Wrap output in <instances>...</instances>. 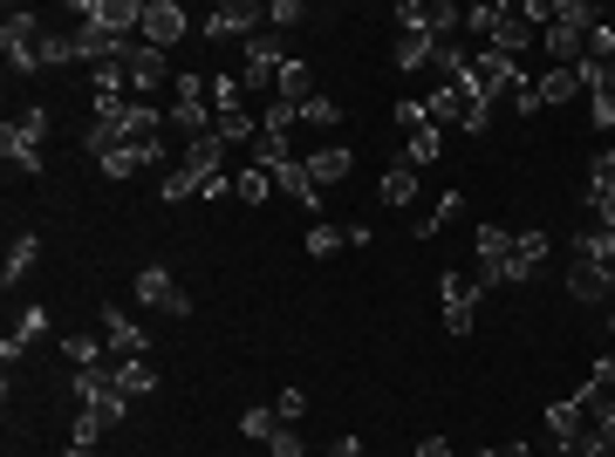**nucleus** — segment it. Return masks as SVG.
I'll return each instance as SVG.
<instances>
[{
  "label": "nucleus",
  "instance_id": "obj_1",
  "mask_svg": "<svg viewBox=\"0 0 615 457\" xmlns=\"http://www.w3.org/2000/svg\"><path fill=\"white\" fill-rule=\"evenodd\" d=\"M595 28H602V14L588 8V0H554V8H547V28H541V49L554 55V69H574Z\"/></svg>",
  "mask_w": 615,
  "mask_h": 457
},
{
  "label": "nucleus",
  "instance_id": "obj_2",
  "mask_svg": "<svg viewBox=\"0 0 615 457\" xmlns=\"http://www.w3.org/2000/svg\"><path fill=\"white\" fill-rule=\"evenodd\" d=\"M41 144H49V103H28V110H21V123H8V131H0V157H8L14 172L41 178V172H49Z\"/></svg>",
  "mask_w": 615,
  "mask_h": 457
},
{
  "label": "nucleus",
  "instance_id": "obj_3",
  "mask_svg": "<svg viewBox=\"0 0 615 457\" xmlns=\"http://www.w3.org/2000/svg\"><path fill=\"white\" fill-rule=\"evenodd\" d=\"M459 90H465V96H479V103L492 110L500 96H520V90H526V75H520V62H513V55H500V49H472V69H465Z\"/></svg>",
  "mask_w": 615,
  "mask_h": 457
},
{
  "label": "nucleus",
  "instance_id": "obj_4",
  "mask_svg": "<svg viewBox=\"0 0 615 457\" xmlns=\"http://www.w3.org/2000/svg\"><path fill=\"white\" fill-rule=\"evenodd\" d=\"M41 34H49V21H41L34 8L0 14V55H8L14 75H41Z\"/></svg>",
  "mask_w": 615,
  "mask_h": 457
},
{
  "label": "nucleus",
  "instance_id": "obj_5",
  "mask_svg": "<svg viewBox=\"0 0 615 457\" xmlns=\"http://www.w3.org/2000/svg\"><path fill=\"white\" fill-rule=\"evenodd\" d=\"M69 21L75 28H103L116 41H137L144 34V0H75Z\"/></svg>",
  "mask_w": 615,
  "mask_h": 457
},
{
  "label": "nucleus",
  "instance_id": "obj_6",
  "mask_svg": "<svg viewBox=\"0 0 615 457\" xmlns=\"http://www.w3.org/2000/svg\"><path fill=\"white\" fill-rule=\"evenodd\" d=\"M164 123L192 144V137H205L213 131V103H205V75H178L172 82V110H164Z\"/></svg>",
  "mask_w": 615,
  "mask_h": 457
},
{
  "label": "nucleus",
  "instance_id": "obj_7",
  "mask_svg": "<svg viewBox=\"0 0 615 457\" xmlns=\"http://www.w3.org/2000/svg\"><path fill=\"white\" fill-rule=\"evenodd\" d=\"M397 28L431 34V41H459V34H465V8H451V0H403V8H397Z\"/></svg>",
  "mask_w": 615,
  "mask_h": 457
},
{
  "label": "nucleus",
  "instance_id": "obj_8",
  "mask_svg": "<svg viewBox=\"0 0 615 457\" xmlns=\"http://www.w3.org/2000/svg\"><path fill=\"white\" fill-rule=\"evenodd\" d=\"M438 294H444V328L451 335H472V321H479V301H485V287L472 273H438Z\"/></svg>",
  "mask_w": 615,
  "mask_h": 457
},
{
  "label": "nucleus",
  "instance_id": "obj_9",
  "mask_svg": "<svg viewBox=\"0 0 615 457\" xmlns=\"http://www.w3.org/2000/svg\"><path fill=\"white\" fill-rule=\"evenodd\" d=\"M472 246H479L472 280L485 287V294H492V287H506V273H513V232H506V226H479V232H472Z\"/></svg>",
  "mask_w": 615,
  "mask_h": 457
},
{
  "label": "nucleus",
  "instance_id": "obj_10",
  "mask_svg": "<svg viewBox=\"0 0 615 457\" xmlns=\"http://www.w3.org/2000/svg\"><path fill=\"white\" fill-rule=\"evenodd\" d=\"M131 294H137L144 308H157V314H172V321H185V314H192V294L178 287V273H172V267H144Z\"/></svg>",
  "mask_w": 615,
  "mask_h": 457
},
{
  "label": "nucleus",
  "instance_id": "obj_11",
  "mask_svg": "<svg viewBox=\"0 0 615 457\" xmlns=\"http://www.w3.org/2000/svg\"><path fill=\"white\" fill-rule=\"evenodd\" d=\"M267 28V8H254V0H219V8L213 14H205V41H233V34H246V41H254Z\"/></svg>",
  "mask_w": 615,
  "mask_h": 457
},
{
  "label": "nucleus",
  "instance_id": "obj_12",
  "mask_svg": "<svg viewBox=\"0 0 615 457\" xmlns=\"http://www.w3.org/2000/svg\"><path fill=\"white\" fill-rule=\"evenodd\" d=\"M185 28H192V14L178 8V0H144V41H151V49L172 55L185 41Z\"/></svg>",
  "mask_w": 615,
  "mask_h": 457
},
{
  "label": "nucleus",
  "instance_id": "obj_13",
  "mask_svg": "<svg viewBox=\"0 0 615 457\" xmlns=\"http://www.w3.org/2000/svg\"><path fill=\"white\" fill-rule=\"evenodd\" d=\"M533 41H541V28H533L520 8H492V34H485V49H500V55H513V62H520Z\"/></svg>",
  "mask_w": 615,
  "mask_h": 457
},
{
  "label": "nucleus",
  "instance_id": "obj_14",
  "mask_svg": "<svg viewBox=\"0 0 615 457\" xmlns=\"http://www.w3.org/2000/svg\"><path fill=\"white\" fill-rule=\"evenodd\" d=\"M588 226L615 232V150H595L588 164Z\"/></svg>",
  "mask_w": 615,
  "mask_h": 457
},
{
  "label": "nucleus",
  "instance_id": "obj_15",
  "mask_svg": "<svg viewBox=\"0 0 615 457\" xmlns=\"http://www.w3.org/2000/svg\"><path fill=\"white\" fill-rule=\"evenodd\" d=\"M103 342H110V362H144L151 355V335L123 308H103Z\"/></svg>",
  "mask_w": 615,
  "mask_h": 457
},
{
  "label": "nucleus",
  "instance_id": "obj_16",
  "mask_svg": "<svg viewBox=\"0 0 615 457\" xmlns=\"http://www.w3.org/2000/svg\"><path fill=\"white\" fill-rule=\"evenodd\" d=\"M547 253H554V232H541V226L513 232V273H506V287H526L533 273L547 267Z\"/></svg>",
  "mask_w": 615,
  "mask_h": 457
},
{
  "label": "nucleus",
  "instance_id": "obj_17",
  "mask_svg": "<svg viewBox=\"0 0 615 457\" xmlns=\"http://www.w3.org/2000/svg\"><path fill=\"white\" fill-rule=\"evenodd\" d=\"M123 82H131V90H157V82H178V75H172V62H164V49L137 41V49L123 55Z\"/></svg>",
  "mask_w": 615,
  "mask_h": 457
},
{
  "label": "nucleus",
  "instance_id": "obj_18",
  "mask_svg": "<svg viewBox=\"0 0 615 457\" xmlns=\"http://www.w3.org/2000/svg\"><path fill=\"white\" fill-rule=\"evenodd\" d=\"M567 294L595 308V301H615V273L608 267H588V260H567Z\"/></svg>",
  "mask_w": 615,
  "mask_h": 457
},
{
  "label": "nucleus",
  "instance_id": "obj_19",
  "mask_svg": "<svg viewBox=\"0 0 615 457\" xmlns=\"http://www.w3.org/2000/svg\"><path fill=\"white\" fill-rule=\"evenodd\" d=\"M185 172L205 185V178H226V137H213V131H205V137H192L185 144Z\"/></svg>",
  "mask_w": 615,
  "mask_h": 457
},
{
  "label": "nucleus",
  "instance_id": "obj_20",
  "mask_svg": "<svg viewBox=\"0 0 615 457\" xmlns=\"http://www.w3.org/2000/svg\"><path fill=\"white\" fill-rule=\"evenodd\" d=\"M274 191H287V198L301 205V212H321V185L308 178V164H301V157H287L280 172H274Z\"/></svg>",
  "mask_w": 615,
  "mask_h": 457
},
{
  "label": "nucleus",
  "instance_id": "obj_21",
  "mask_svg": "<svg viewBox=\"0 0 615 457\" xmlns=\"http://www.w3.org/2000/svg\"><path fill=\"white\" fill-rule=\"evenodd\" d=\"M567 260H588V267H608L615 273V232L608 226H582L567 239Z\"/></svg>",
  "mask_w": 615,
  "mask_h": 457
},
{
  "label": "nucleus",
  "instance_id": "obj_22",
  "mask_svg": "<svg viewBox=\"0 0 615 457\" xmlns=\"http://www.w3.org/2000/svg\"><path fill=\"white\" fill-rule=\"evenodd\" d=\"M315 96V75H308V62H295V55H287L280 62V75H274V103H287V110H295L301 116V103Z\"/></svg>",
  "mask_w": 615,
  "mask_h": 457
},
{
  "label": "nucleus",
  "instance_id": "obj_23",
  "mask_svg": "<svg viewBox=\"0 0 615 457\" xmlns=\"http://www.w3.org/2000/svg\"><path fill=\"white\" fill-rule=\"evenodd\" d=\"M301 164H308V178H315V185H342V178L356 172V157H349V144H321V150H308Z\"/></svg>",
  "mask_w": 615,
  "mask_h": 457
},
{
  "label": "nucleus",
  "instance_id": "obj_24",
  "mask_svg": "<svg viewBox=\"0 0 615 457\" xmlns=\"http://www.w3.org/2000/svg\"><path fill=\"white\" fill-rule=\"evenodd\" d=\"M533 96H541V110H554V103L588 96V82H582V69H547L541 82H533Z\"/></svg>",
  "mask_w": 615,
  "mask_h": 457
},
{
  "label": "nucleus",
  "instance_id": "obj_25",
  "mask_svg": "<svg viewBox=\"0 0 615 457\" xmlns=\"http://www.w3.org/2000/svg\"><path fill=\"white\" fill-rule=\"evenodd\" d=\"M34 260H41V239L34 232H21L14 246H8V260H0V287H8V294H14V287L34 273Z\"/></svg>",
  "mask_w": 615,
  "mask_h": 457
},
{
  "label": "nucleus",
  "instance_id": "obj_26",
  "mask_svg": "<svg viewBox=\"0 0 615 457\" xmlns=\"http://www.w3.org/2000/svg\"><path fill=\"white\" fill-rule=\"evenodd\" d=\"M110 424H123V417H116V409H110V403H75V424H69V437L96 450V437H103Z\"/></svg>",
  "mask_w": 615,
  "mask_h": 457
},
{
  "label": "nucleus",
  "instance_id": "obj_27",
  "mask_svg": "<svg viewBox=\"0 0 615 457\" xmlns=\"http://www.w3.org/2000/svg\"><path fill=\"white\" fill-rule=\"evenodd\" d=\"M547 430H554V444H561V450H574V437L588 430V417H582V403H574V396L547 403Z\"/></svg>",
  "mask_w": 615,
  "mask_h": 457
},
{
  "label": "nucleus",
  "instance_id": "obj_28",
  "mask_svg": "<svg viewBox=\"0 0 615 457\" xmlns=\"http://www.w3.org/2000/svg\"><path fill=\"white\" fill-rule=\"evenodd\" d=\"M438 62V41L431 34H410V28H397V69L410 75V69H431Z\"/></svg>",
  "mask_w": 615,
  "mask_h": 457
},
{
  "label": "nucleus",
  "instance_id": "obj_29",
  "mask_svg": "<svg viewBox=\"0 0 615 457\" xmlns=\"http://www.w3.org/2000/svg\"><path fill=\"white\" fill-rule=\"evenodd\" d=\"M205 103H213V116H239L246 110V82L239 75H213L205 82Z\"/></svg>",
  "mask_w": 615,
  "mask_h": 457
},
{
  "label": "nucleus",
  "instance_id": "obj_30",
  "mask_svg": "<svg viewBox=\"0 0 615 457\" xmlns=\"http://www.w3.org/2000/svg\"><path fill=\"white\" fill-rule=\"evenodd\" d=\"M438 157H444V131H431V123L403 137V164H410V172H424V164H438Z\"/></svg>",
  "mask_w": 615,
  "mask_h": 457
},
{
  "label": "nucleus",
  "instance_id": "obj_31",
  "mask_svg": "<svg viewBox=\"0 0 615 457\" xmlns=\"http://www.w3.org/2000/svg\"><path fill=\"white\" fill-rule=\"evenodd\" d=\"M410 198H418V172H410V164H390L383 185H377V205H390V212H397V205H410Z\"/></svg>",
  "mask_w": 615,
  "mask_h": 457
},
{
  "label": "nucleus",
  "instance_id": "obj_32",
  "mask_svg": "<svg viewBox=\"0 0 615 457\" xmlns=\"http://www.w3.org/2000/svg\"><path fill=\"white\" fill-rule=\"evenodd\" d=\"M233 198H239V205H267V198H274V172H260V164L233 172Z\"/></svg>",
  "mask_w": 615,
  "mask_h": 457
},
{
  "label": "nucleus",
  "instance_id": "obj_33",
  "mask_svg": "<svg viewBox=\"0 0 615 457\" xmlns=\"http://www.w3.org/2000/svg\"><path fill=\"white\" fill-rule=\"evenodd\" d=\"M116 390L123 396H151L157 390V362L144 355V362H116Z\"/></svg>",
  "mask_w": 615,
  "mask_h": 457
},
{
  "label": "nucleus",
  "instance_id": "obj_34",
  "mask_svg": "<svg viewBox=\"0 0 615 457\" xmlns=\"http://www.w3.org/2000/svg\"><path fill=\"white\" fill-rule=\"evenodd\" d=\"M41 335H49V308H41V301H28V308H14V328H8V342H41Z\"/></svg>",
  "mask_w": 615,
  "mask_h": 457
},
{
  "label": "nucleus",
  "instance_id": "obj_35",
  "mask_svg": "<svg viewBox=\"0 0 615 457\" xmlns=\"http://www.w3.org/2000/svg\"><path fill=\"white\" fill-rule=\"evenodd\" d=\"M62 355H69V368H96L110 355V342L103 335H62Z\"/></svg>",
  "mask_w": 615,
  "mask_h": 457
},
{
  "label": "nucleus",
  "instance_id": "obj_36",
  "mask_svg": "<svg viewBox=\"0 0 615 457\" xmlns=\"http://www.w3.org/2000/svg\"><path fill=\"white\" fill-rule=\"evenodd\" d=\"M274 430H280V409H274V403H254V409L239 417V437H246V444H267Z\"/></svg>",
  "mask_w": 615,
  "mask_h": 457
},
{
  "label": "nucleus",
  "instance_id": "obj_37",
  "mask_svg": "<svg viewBox=\"0 0 615 457\" xmlns=\"http://www.w3.org/2000/svg\"><path fill=\"white\" fill-rule=\"evenodd\" d=\"M213 137H226V150H233V144H260V123L246 116V110H239V116H213Z\"/></svg>",
  "mask_w": 615,
  "mask_h": 457
},
{
  "label": "nucleus",
  "instance_id": "obj_38",
  "mask_svg": "<svg viewBox=\"0 0 615 457\" xmlns=\"http://www.w3.org/2000/svg\"><path fill=\"white\" fill-rule=\"evenodd\" d=\"M459 212H465V198H459V191H444V198H438V205H431V212H424V219H418V239H431V232H438V226H451V219H459Z\"/></svg>",
  "mask_w": 615,
  "mask_h": 457
},
{
  "label": "nucleus",
  "instance_id": "obj_39",
  "mask_svg": "<svg viewBox=\"0 0 615 457\" xmlns=\"http://www.w3.org/2000/svg\"><path fill=\"white\" fill-rule=\"evenodd\" d=\"M198 191H205V185L185 172V164H178V172H164V185H157V198H164V205H178V198H198Z\"/></svg>",
  "mask_w": 615,
  "mask_h": 457
},
{
  "label": "nucleus",
  "instance_id": "obj_40",
  "mask_svg": "<svg viewBox=\"0 0 615 457\" xmlns=\"http://www.w3.org/2000/svg\"><path fill=\"white\" fill-rule=\"evenodd\" d=\"M96 164H103V178H116V185L144 172V164H137V150H131V144H116V150H110V157H96Z\"/></svg>",
  "mask_w": 615,
  "mask_h": 457
},
{
  "label": "nucleus",
  "instance_id": "obj_41",
  "mask_svg": "<svg viewBox=\"0 0 615 457\" xmlns=\"http://www.w3.org/2000/svg\"><path fill=\"white\" fill-rule=\"evenodd\" d=\"M336 246H349V232H336V226H321V219L308 226V253H315V260H328V253H336Z\"/></svg>",
  "mask_w": 615,
  "mask_h": 457
},
{
  "label": "nucleus",
  "instance_id": "obj_42",
  "mask_svg": "<svg viewBox=\"0 0 615 457\" xmlns=\"http://www.w3.org/2000/svg\"><path fill=\"white\" fill-rule=\"evenodd\" d=\"M301 14H308L301 0H267V28H274V34H287V28H295Z\"/></svg>",
  "mask_w": 615,
  "mask_h": 457
},
{
  "label": "nucleus",
  "instance_id": "obj_43",
  "mask_svg": "<svg viewBox=\"0 0 615 457\" xmlns=\"http://www.w3.org/2000/svg\"><path fill=\"white\" fill-rule=\"evenodd\" d=\"M336 116H342V103H336V96H321V90L301 103V123H336Z\"/></svg>",
  "mask_w": 615,
  "mask_h": 457
},
{
  "label": "nucleus",
  "instance_id": "obj_44",
  "mask_svg": "<svg viewBox=\"0 0 615 457\" xmlns=\"http://www.w3.org/2000/svg\"><path fill=\"white\" fill-rule=\"evenodd\" d=\"M274 409H280V424H301V417H308V396H301V390H280Z\"/></svg>",
  "mask_w": 615,
  "mask_h": 457
},
{
  "label": "nucleus",
  "instance_id": "obj_45",
  "mask_svg": "<svg viewBox=\"0 0 615 457\" xmlns=\"http://www.w3.org/2000/svg\"><path fill=\"white\" fill-rule=\"evenodd\" d=\"M424 123H431V116H424V103H410V96L397 103V137H410V131H424Z\"/></svg>",
  "mask_w": 615,
  "mask_h": 457
},
{
  "label": "nucleus",
  "instance_id": "obj_46",
  "mask_svg": "<svg viewBox=\"0 0 615 457\" xmlns=\"http://www.w3.org/2000/svg\"><path fill=\"white\" fill-rule=\"evenodd\" d=\"M267 457H301V437H295V424H280V430L267 437Z\"/></svg>",
  "mask_w": 615,
  "mask_h": 457
},
{
  "label": "nucleus",
  "instance_id": "obj_47",
  "mask_svg": "<svg viewBox=\"0 0 615 457\" xmlns=\"http://www.w3.org/2000/svg\"><path fill=\"white\" fill-rule=\"evenodd\" d=\"M90 82H96V90H123V62H103Z\"/></svg>",
  "mask_w": 615,
  "mask_h": 457
},
{
  "label": "nucleus",
  "instance_id": "obj_48",
  "mask_svg": "<svg viewBox=\"0 0 615 457\" xmlns=\"http://www.w3.org/2000/svg\"><path fill=\"white\" fill-rule=\"evenodd\" d=\"M328 457H362V437H336V444H328Z\"/></svg>",
  "mask_w": 615,
  "mask_h": 457
},
{
  "label": "nucleus",
  "instance_id": "obj_49",
  "mask_svg": "<svg viewBox=\"0 0 615 457\" xmlns=\"http://www.w3.org/2000/svg\"><path fill=\"white\" fill-rule=\"evenodd\" d=\"M418 457H451V444H444V437H424V444H418Z\"/></svg>",
  "mask_w": 615,
  "mask_h": 457
},
{
  "label": "nucleus",
  "instance_id": "obj_50",
  "mask_svg": "<svg viewBox=\"0 0 615 457\" xmlns=\"http://www.w3.org/2000/svg\"><path fill=\"white\" fill-rule=\"evenodd\" d=\"M500 457H533V450H526V444H506V450H500Z\"/></svg>",
  "mask_w": 615,
  "mask_h": 457
},
{
  "label": "nucleus",
  "instance_id": "obj_51",
  "mask_svg": "<svg viewBox=\"0 0 615 457\" xmlns=\"http://www.w3.org/2000/svg\"><path fill=\"white\" fill-rule=\"evenodd\" d=\"M69 457H96V450H90V444H69Z\"/></svg>",
  "mask_w": 615,
  "mask_h": 457
},
{
  "label": "nucleus",
  "instance_id": "obj_52",
  "mask_svg": "<svg viewBox=\"0 0 615 457\" xmlns=\"http://www.w3.org/2000/svg\"><path fill=\"white\" fill-rule=\"evenodd\" d=\"M479 457H500V450H479Z\"/></svg>",
  "mask_w": 615,
  "mask_h": 457
}]
</instances>
